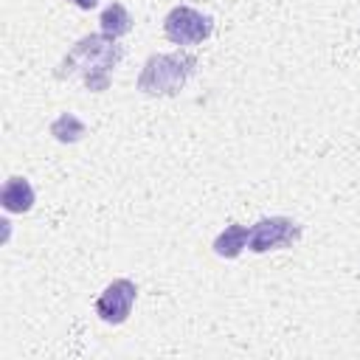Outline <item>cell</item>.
<instances>
[{
  "label": "cell",
  "mask_w": 360,
  "mask_h": 360,
  "mask_svg": "<svg viewBox=\"0 0 360 360\" xmlns=\"http://www.w3.org/2000/svg\"><path fill=\"white\" fill-rule=\"evenodd\" d=\"M121 56H124V48L118 45V39H112L107 34H84L62 56V62L56 65L53 76L56 79H73V76H79L87 90L104 93L110 87L112 70L118 68Z\"/></svg>",
  "instance_id": "obj_1"
},
{
  "label": "cell",
  "mask_w": 360,
  "mask_h": 360,
  "mask_svg": "<svg viewBox=\"0 0 360 360\" xmlns=\"http://www.w3.org/2000/svg\"><path fill=\"white\" fill-rule=\"evenodd\" d=\"M194 68H197V56H194V53H186V51L152 53V56L143 62L135 87H138L143 96H155V98L177 96V93L186 87V82L191 79Z\"/></svg>",
  "instance_id": "obj_2"
},
{
  "label": "cell",
  "mask_w": 360,
  "mask_h": 360,
  "mask_svg": "<svg viewBox=\"0 0 360 360\" xmlns=\"http://www.w3.org/2000/svg\"><path fill=\"white\" fill-rule=\"evenodd\" d=\"M301 239V225L290 217H262L248 231V250L250 253H267L292 248Z\"/></svg>",
  "instance_id": "obj_3"
},
{
  "label": "cell",
  "mask_w": 360,
  "mask_h": 360,
  "mask_svg": "<svg viewBox=\"0 0 360 360\" xmlns=\"http://www.w3.org/2000/svg\"><path fill=\"white\" fill-rule=\"evenodd\" d=\"M211 28H214L211 17L191 6H174L163 17V34L174 45H197L211 37Z\"/></svg>",
  "instance_id": "obj_4"
},
{
  "label": "cell",
  "mask_w": 360,
  "mask_h": 360,
  "mask_svg": "<svg viewBox=\"0 0 360 360\" xmlns=\"http://www.w3.org/2000/svg\"><path fill=\"white\" fill-rule=\"evenodd\" d=\"M135 295H138V287L132 278H112L96 298V315L104 321V323H124L135 307Z\"/></svg>",
  "instance_id": "obj_5"
},
{
  "label": "cell",
  "mask_w": 360,
  "mask_h": 360,
  "mask_svg": "<svg viewBox=\"0 0 360 360\" xmlns=\"http://www.w3.org/2000/svg\"><path fill=\"white\" fill-rule=\"evenodd\" d=\"M34 200H37L34 186L25 177H17V174L8 177L3 183V188H0V205L8 214H25V211H31L34 208Z\"/></svg>",
  "instance_id": "obj_6"
},
{
  "label": "cell",
  "mask_w": 360,
  "mask_h": 360,
  "mask_svg": "<svg viewBox=\"0 0 360 360\" xmlns=\"http://www.w3.org/2000/svg\"><path fill=\"white\" fill-rule=\"evenodd\" d=\"M248 231L250 228H245V225H239V222H233V225H225V231H219V236L214 239V253L219 256V259H236L245 248H248Z\"/></svg>",
  "instance_id": "obj_7"
},
{
  "label": "cell",
  "mask_w": 360,
  "mask_h": 360,
  "mask_svg": "<svg viewBox=\"0 0 360 360\" xmlns=\"http://www.w3.org/2000/svg\"><path fill=\"white\" fill-rule=\"evenodd\" d=\"M98 22H101V34L118 39V37H127V34L132 31V22H135V20H132V14L124 8V3H110V6L101 11Z\"/></svg>",
  "instance_id": "obj_8"
},
{
  "label": "cell",
  "mask_w": 360,
  "mask_h": 360,
  "mask_svg": "<svg viewBox=\"0 0 360 360\" xmlns=\"http://www.w3.org/2000/svg\"><path fill=\"white\" fill-rule=\"evenodd\" d=\"M48 129H51V135H53L59 143H79V141L87 135V124H84L79 115H73V112L56 115Z\"/></svg>",
  "instance_id": "obj_9"
},
{
  "label": "cell",
  "mask_w": 360,
  "mask_h": 360,
  "mask_svg": "<svg viewBox=\"0 0 360 360\" xmlns=\"http://www.w3.org/2000/svg\"><path fill=\"white\" fill-rule=\"evenodd\" d=\"M68 3H73V6H79V8H84V11H90V8L98 6V0H68Z\"/></svg>",
  "instance_id": "obj_10"
}]
</instances>
